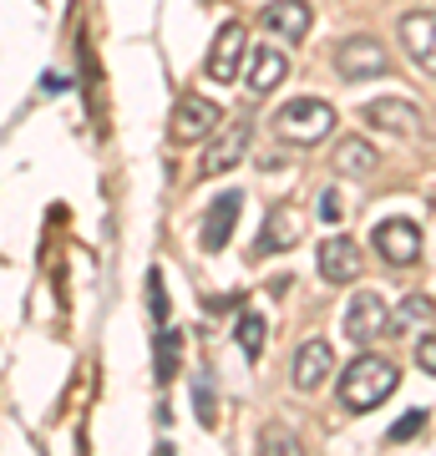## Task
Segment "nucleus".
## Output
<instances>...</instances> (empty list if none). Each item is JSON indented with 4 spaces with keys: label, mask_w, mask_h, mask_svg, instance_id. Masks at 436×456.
<instances>
[{
    "label": "nucleus",
    "mask_w": 436,
    "mask_h": 456,
    "mask_svg": "<svg viewBox=\"0 0 436 456\" xmlns=\"http://www.w3.org/2000/svg\"><path fill=\"white\" fill-rule=\"evenodd\" d=\"M396 386H401V370L386 355H360V360H350V370L340 375V406L356 411V416L375 411Z\"/></svg>",
    "instance_id": "obj_1"
},
{
    "label": "nucleus",
    "mask_w": 436,
    "mask_h": 456,
    "mask_svg": "<svg viewBox=\"0 0 436 456\" xmlns=\"http://www.w3.org/2000/svg\"><path fill=\"white\" fill-rule=\"evenodd\" d=\"M275 132L294 147H315V142H325V137L335 132V107L320 102V97H294L290 107L275 117Z\"/></svg>",
    "instance_id": "obj_2"
},
{
    "label": "nucleus",
    "mask_w": 436,
    "mask_h": 456,
    "mask_svg": "<svg viewBox=\"0 0 436 456\" xmlns=\"http://www.w3.org/2000/svg\"><path fill=\"white\" fill-rule=\"evenodd\" d=\"M375 254L386 264H396V269H411V264L421 259V228L411 224V218H381L371 233Z\"/></svg>",
    "instance_id": "obj_3"
},
{
    "label": "nucleus",
    "mask_w": 436,
    "mask_h": 456,
    "mask_svg": "<svg viewBox=\"0 0 436 456\" xmlns=\"http://www.w3.org/2000/svg\"><path fill=\"white\" fill-rule=\"evenodd\" d=\"M335 66H340V77H350V82H366V77H386V46L375 41V36H345L335 51Z\"/></svg>",
    "instance_id": "obj_4"
},
{
    "label": "nucleus",
    "mask_w": 436,
    "mask_h": 456,
    "mask_svg": "<svg viewBox=\"0 0 436 456\" xmlns=\"http://www.w3.org/2000/svg\"><path fill=\"white\" fill-rule=\"evenodd\" d=\"M386 320H391V310H386V299H381L375 289L356 294V299L345 305V335H350L356 345L381 340V330H386Z\"/></svg>",
    "instance_id": "obj_5"
},
{
    "label": "nucleus",
    "mask_w": 436,
    "mask_h": 456,
    "mask_svg": "<svg viewBox=\"0 0 436 456\" xmlns=\"http://www.w3.org/2000/svg\"><path fill=\"white\" fill-rule=\"evenodd\" d=\"M401 46L426 77H436V11H411V16H401Z\"/></svg>",
    "instance_id": "obj_6"
},
{
    "label": "nucleus",
    "mask_w": 436,
    "mask_h": 456,
    "mask_svg": "<svg viewBox=\"0 0 436 456\" xmlns=\"http://www.w3.org/2000/svg\"><path fill=\"white\" fill-rule=\"evenodd\" d=\"M330 370H335V350H330V340H305L300 350H294V391H320L325 380H330Z\"/></svg>",
    "instance_id": "obj_7"
},
{
    "label": "nucleus",
    "mask_w": 436,
    "mask_h": 456,
    "mask_svg": "<svg viewBox=\"0 0 436 456\" xmlns=\"http://www.w3.org/2000/svg\"><path fill=\"white\" fill-rule=\"evenodd\" d=\"M366 122L381 127V132H396V137H421V132H426L421 112L406 97H375V102H366Z\"/></svg>",
    "instance_id": "obj_8"
},
{
    "label": "nucleus",
    "mask_w": 436,
    "mask_h": 456,
    "mask_svg": "<svg viewBox=\"0 0 436 456\" xmlns=\"http://www.w3.org/2000/svg\"><path fill=\"white\" fill-rule=\"evenodd\" d=\"M218 117L224 112H218L209 97H193V92H188V97L173 107V142H203V137L218 127Z\"/></svg>",
    "instance_id": "obj_9"
},
{
    "label": "nucleus",
    "mask_w": 436,
    "mask_h": 456,
    "mask_svg": "<svg viewBox=\"0 0 436 456\" xmlns=\"http://www.w3.org/2000/svg\"><path fill=\"white\" fill-rule=\"evenodd\" d=\"M239 66H243V26H239V20H228V26H218V36H213L203 71H209L213 82L228 86L234 77H239Z\"/></svg>",
    "instance_id": "obj_10"
},
{
    "label": "nucleus",
    "mask_w": 436,
    "mask_h": 456,
    "mask_svg": "<svg viewBox=\"0 0 436 456\" xmlns=\"http://www.w3.org/2000/svg\"><path fill=\"white\" fill-rule=\"evenodd\" d=\"M239 208H243V193H218L209 203V213H203V233H198V244L209 248V254H218V248L234 239V224H239Z\"/></svg>",
    "instance_id": "obj_11"
},
{
    "label": "nucleus",
    "mask_w": 436,
    "mask_h": 456,
    "mask_svg": "<svg viewBox=\"0 0 436 456\" xmlns=\"http://www.w3.org/2000/svg\"><path fill=\"white\" fill-rule=\"evenodd\" d=\"M243 152H249V127L243 122H234V127L224 132V137H213L209 152H203V178H224V173H234V167L243 163Z\"/></svg>",
    "instance_id": "obj_12"
},
{
    "label": "nucleus",
    "mask_w": 436,
    "mask_h": 456,
    "mask_svg": "<svg viewBox=\"0 0 436 456\" xmlns=\"http://www.w3.org/2000/svg\"><path fill=\"white\" fill-rule=\"evenodd\" d=\"M259 20H264V31H275L279 41H305L315 16H309L305 0H269V5L259 11Z\"/></svg>",
    "instance_id": "obj_13"
},
{
    "label": "nucleus",
    "mask_w": 436,
    "mask_h": 456,
    "mask_svg": "<svg viewBox=\"0 0 436 456\" xmlns=\"http://www.w3.org/2000/svg\"><path fill=\"white\" fill-rule=\"evenodd\" d=\"M356 274H360L356 239H345V233L325 239V244H320V279H325V284H350Z\"/></svg>",
    "instance_id": "obj_14"
},
{
    "label": "nucleus",
    "mask_w": 436,
    "mask_h": 456,
    "mask_svg": "<svg viewBox=\"0 0 436 456\" xmlns=\"http://www.w3.org/2000/svg\"><path fill=\"white\" fill-rule=\"evenodd\" d=\"M305 239V218L294 208H279V213H269V224L259 228V244H254V254L264 259V254H284V248H294Z\"/></svg>",
    "instance_id": "obj_15"
},
{
    "label": "nucleus",
    "mask_w": 436,
    "mask_h": 456,
    "mask_svg": "<svg viewBox=\"0 0 436 456\" xmlns=\"http://www.w3.org/2000/svg\"><path fill=\"white\" fill-rule=\"evenodd\" d=\"M284 77H290V56H284V51L259 46L254 56H249V92H254V97H269Z\"/></svg>",
    "instance_id": "obj_16"
},
{
    "label": "nucleus",
    "mask_w": 436,
    "mask_h": 456,
    "mask_svg": "<svg viewBox=\"0 0 436 456\" xmlns=\"http://www.w3.org/2000/svg\"><path fill=\"white\" fill-rule=\"evenodd\" d=\"M178 360H183V335L162 325L158 340H152V380H158V386L178 380Z\"/></svg>",
    "instance_id": "obj_17"
},
{
    "label": "nucleus",
    "mask_w": 436,
    "mask_h": 456,
    "mask_svg": "<svg viewBox=\"0 0 436 456\" xmlns=\"http://www.w3.org/2000/svg\"><path fill=\"white\" fill-rule=\"evenodd\" d=\"M375 167H381V158H375L371 142H360V137H345V142L335 147V173H350V178H371Z\"/></svg>",
    "instance_id": "obj_18"
},
{
    "label": "nucleus",
    "mask_w": 436,
    "mask_h": 456,
    "mask_svg": "<svg viewBox=\"0 0 436 456\" xmlns=\"http://www.w3.org/2000/svg\"><path fill=\"white\" fill-rule=\"evenodd\" d=\"M386 325L396 330V335H406V330H416V325H432V299H426V294H416V299H406V305H401L396 314H391Z\"/></svg>",
    "instance_id": "obj_19"
},
{
    "label": "nucleus",
    "mask_w": 436,
    "mask_h": 456,
    "mask_svg": "<svg viewBox=\"0 0 436 456\" xmlns=\"http://www.w3.org/2000/svg\"><path fill=\"white\" fill-rule=\"evenodd\" d=\"M259 452H264V456H305V446H300V436H294L290 426H264Z\"/></svg>",
    "instance_id": "obj_20"
},
{
    "label": "nucleus",
    "mask_w": 436,
    "mask_h": 456,
    "mask_svg": "<svg viewBox=\"0 0 436 456\" xmlns=\"http://www.w3.org/2000/svg\"><path fill=\"white\" fill-rule=\"evenodd\" d=\"M239 350H243L249 360H259V355H264V320H259L254 310H249V314H239Z\"/></svg>",
    "instance_id": "obj_21"
},
{
    "label": "nucleus",
    "mask_w": 436,
    "mask_h": 456,
    "mask_svg": "<svg viewBox=\"0 0 436 456\" xmlns=\"http://www.w3.org/2000/svg\"><path fill=\"white\" fill-rule=\"evenodd\" d=\"M147 310H152V325H168V289H162V269L147 274Z\"/></svg>",
    "instance_id": "obj_22"
},
{
    "label": "nucleus",
    "mask_w": 436,
    "mask_h": 456,
    "mask_svg": "<svg viewBox=\"0 0 436 456\" xmlns=\"http://www.w3.org/2000/svg\"><path fill=\"white\" fill-rule=\"evenodd\" d=\"M193 401H198V421L213 426L218 421V411H213V380L203 375V380H193Z\"/></svg>",
    "instance_id": "obj_23"
},
{
    "label": "nucleus",
    "mask_w": 436,
    "mask_h": 456,
    "mask_svg": "<svg viewBox=\"0 0 436 456\" xmlns=\"http://www.w3.org/2000/svg\"><path fill=\"white\" fill-rule=\"evenodd\" d=\"M421 426H426V411H406L401 421L391 426V441H411V436H421Z\"/></svg>",
    "instance_id": "obj_24"
},
{
    "label": "nucleus",
    "mask_w": 436,
    "mask_h": 456,
    "mask_svg": "<svg viewBox=\"0 0 436 456\" xmlns=\"http://www.w3.org/2000/svg\"><path fill=\"white\" fill-rule=\"evenodd\" d=\"M416 365L426 375H436V335H421L416 340Z\"/></svg>",
    "instance_id": "obj_25"
},
{
    "label": "nucleus",
    "mask_w": 436,
    "mask_h": 456,
    "mask_svg": "<svg viewBox=\"0 0 436 456\" xmlns=\"http://www.w3.org/2000/svg\"><path fill=\"white\" fill-rule=\"evenodd\" d=\"M320 218H325V224H340V193H335V188H325V198H320Z\"/></svg>",
    "instance_id": "obj_26"
},
{
    "label": "nucleus",
    "mask_w": 436,
    "mask_h": 456,
    "mask_svg": "<svg viewBox=\"0 0 436 456\" xmlns=\"http://www.w3.org/2000/svg\"><path fill=\"white\" fill-rule=\"evenodd\" d=\"M158 456H173V446H158Z\"/></svg>",
    "instance_id": "obj_27"
}]
</instances>
